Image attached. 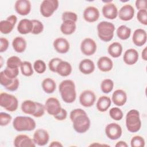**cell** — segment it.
<instances>
[{
	"instance_id": "obj_1",
	"label": "cell",
	"mask_w": 147,
	"mask_h": 147,
	"mask_svg": "<svg viewBox=\"0 0 147 147\" xmlns=\"http://www.w3.org/2000/svg\"><path fill=\"white\" fill-rule=\"evenodd\" d=\"M73 128L78 133H86L90 128L91 122L86 112L82 109L72 110L69 115Z\"/></svg>"
},
{
	"instance_id": "obj_2",
	"label": "cell",
	"mask_w": 147,
	"mask_h": 147,
	"mask_svg": "<svg viewBox=\"0 0 147 147\" xmlns=\"http://www.w3.org/2000/svg\"><path fill=\"white\" fill-rule=\"evenodd\" d=\"M59 90L64 102L67 103H73L76 98L75 84L69 79L63 80L59 84Z\"/></svg>"
},
{
	"instance_id": "obj_3",
	"label": "cell",
	"mask_w": 147,
	"mask_h": 147,
	"mask_svg": "<svg viewBox=\"0 0 147 147\" xmlns=\"http://www.w3.org/2000/svg\"><path fill=\"white\" fill-rule=\"evenodd\" d=\"M13 126L18 131H32L36 128V123L30 117L17 116L13 120Z\"/></svg>"
},
{
	"instance_id": "obj_4",
	"label": "cell",
	"mask_w": 147,
	"mask_h": 147,
	"mask_svg": "<svg viewBox=\"0 0 147 147\" xmlns=\"http://www.w3.org/2000/svg\"><path fill=\"white\" fill-rule=\"evenodd\" d=\"M126 126L131 133H136L140 130L141 121L138 110L132 109L127 112L126 115Z\"/></svg>"
},
{
	"instance_id": "obj_5",
	"label": "cell",
	"mask_w": 147,
	"mask_h": 147,
	"mask_svg": "<svg viewBox=\"0 0 147 147\" xmlns=\"http://www.w3.org/2000/svg\"><path fill=\"white\" fill-rule=\"evenodd\" d=\"M97 30L99 38L103 41L109 42L114 37L115 26L110 22L103 21L98 24Z\"/></svg>"
},
{
	"instance_id": "obj_6",
	"label": "cell",
	"mask_w": 147,
	"mask_h": 147,
	"mask_svg": "<svg viewBox=\"0 0 147 147\" xmlns=\"http://www.w3.org/2000/svg\"><path fill=\"white\" fill-rule=\"evenodd\" d=\"M0 105L6 110L13 112L17 109L18 101L15 96L6 92H1L0 94Z\"/></svg>"
},
{
	"instance_id": "obj_7",
	"label": "cell",
	"mask_w": 147,
	"mask_h": 147,
	"mask_svg": "<svg viewBox=\"0 0 147 147\" xmlns=\"http://www.w3.org/2000/svg\"><path fill=\"white\" fill-rule=\"evenodd\" d=\"M57 0H44L40 7V11L41 15L46 18L50 17L59 7Z\"/></svg>"
},
{
	"instance_id": "obj_8",
	"label": "cell",
	"mask_w": 147,
	"mask_h": 147,
	"mask_svg": "<svg viewBox=\"0 0 147 147\" xmlns=\"http://www.w3.org/2000/svg\"><path fill=\"white\" fill-rule=\"evenodd\" d=\"M105 133L109 139L112 140H118L122 136L121 126L116 123H110L106 126Z\"/></svg>"
},
{
	"instance_id": "obj_9",
	"label": "cell",
	"mask_w": 147,
	"mask_h": 147,
	"mask_svg": "<svg viewBox=\"0 0 147 147\" xmlns=\"http://www.w3.org/2000/svg\"><path fill=\"white\" fill-rule=\"evenodd\" d=\"M0 83L6 90L10 91H16L19 86V80L17 78H9L5 75L3 71H1L0 73Z\"/></svg>"
},
{
	"instance_id": "obj_10",
	"label": "cell",
	"mask_w": 147,
	"mask_h": 147,
	"mask_svg": "<svg viewBox=\"0 0 147 147\" xmlns=\"http://www.w3.org/2000/svg\"><path fill=\"white\" fill-rule=\"evenodd\" d=\"M45 108L48 114L54 116L60 111L62 107L59 100L57 98L50 97L45 102Z\"/></svg>"
},
{
	"instance_id": "obj_11",
	"label": "cell",
	"mask_w": 147,
	"mask_h": 147,
	"mask_svg": "<svg viewBox=\"0 0 147 147\" xmlns=\"http://www.w3.org/2000/svg\"><path fill=\"white\" fill-rule=\"evenodd\" d=\"M97 46L95 41L91 38H86L81 42L80 50L86 56L94 55L96 51Z\"/></svg>"
},
{
	"instance_id": "obj_12",
	"label": "cell",
	"mask_w": 147,
	"mask_h": 147,
	"mask_svg": "<svg viewBox=\"0 0 147 147\" xmlns=\"http://www.w3.org/2000/svg\"><path fill=\"white\" fill-rule=\"evenodd\" d=\"M17 21V17L15 15L9 16L6 20L0 22V32L2 34H9L13 29Z\"/></svg>"
},
{
	"instance_id": "obj_13",
	"label": "cell",
	"mask_w": 147,
	"mask_h": 147,
	"mask_svg": "<svg viewBox=\"0 0 147 147\" xmlns=\"http://www.w3.org/2000/svg\"><path fill=\"white\" fill-rule=\"evenodd\" d=\"M96 100V96L91 90H84L79 96L80 103L85 107L92 106Z\"/></svg>"
},
{
	"instance_id": "obj_14",
	"label": "cell",
	"mask_w": 147,
	"mask_h": 147,
	"mask_svg": "<svg viewBox=\"0 0 147 147\" xmlns=\"http://www.w3.org/2000/svg\"><path fill=\"white\" fill-rule=\"evenodd\" d=\"M49 140L48 132L43 129H38L34 133L33 140L36 145L44 146L47 145Z\"/></svg>"
},
{
	"instance_id": "obj_15",
	"label": "cell",
	"mask_w": 147,
	"mask_h": 147,
	"mask_svg": "<svg viewBox=\"0 0 147 147\" xmlns=\"http://www.w3.org/2000/svg\"><path fill=\"white\" fill-rule=\"evenodd\" d=\"M36 145L33 139L25 134H19L14 140V146L16 147H35Z\"/></svg>"
},
{
	"instance_id": "obj_16",
	"label": "cell",
	"mask_w": 147,
	"mask_h": 147,
	"mask_svg": "<svg viewBox=\"0 0 147 147\" xmlns=\"http://www.w3.org/2000/svg\"><path fill=\"white\" fill-rule=\"evenodd\" d=\"M102 14L103 16L109 20H114L118 16V9L115 5L110 2L106 3L102 7Z\"/></svg>"
},
{
	"instance_id": "obj_17",
	"label": "cell",
	"mask_w": 147,
	"mask_h": 147,
	"mask_svg": "<svg viewBox=\"0 0 147 147\" xmlns=\"http://www.w3.org/2000/svg\"><path fill=\"white\" fill-rule=\"evenodd\" d=\"M14 8L18 14L26 16L31 11V3L28 0H18L15 3Z\"/></svg>"
},
{
	"instance_id": "obj_18",
	"label": "cell",
	"mask_w": 147,
	"mask_h": 147,
	"mask_svg": "<svg viewBox=\"0 0 147 147\" xmlns=\"http://www.w3.org/2000/svg\"><path fill=\"white\" fill-rule=\"evenodd\" d=\"M99 10L94 6H88L83 11V18L88 22H94L99 18Z\"/></svg>"
},
{
	"instance_id": "obj_19",
	"label": "cell",
	"mask_w": 147,
	"mask_h": 147,
	"mask_svg": "<svg viewBox=\"0 0 147 147\" xmlns=\"http://www.w3.org/2000/svg\"><path fill=\"white\" fill-rule=\"evenodd\" d=\"M134 9L131 5H123L118 11V15L120 20L125 21L131 20L134 16Z\"/></svg>"
},
{
	"instance_id": "obj_20",
	"label": "cell",
	"mask_w": 147,
	"mask_h": 147,
	"mask_svg": "<svg viewBox=\"0 0 147 147\" xmlns=\"http://www.w3.org/2000/svg\"><path fill=\"white\" fill-rule=\"evenodd\" d=\"M53 46L55 51L59 53H66L69 50V43L68 40L63 37L56 38L53 43Z\"/></svg>"
},
{
	"instance_id": "obj_21",
	"label": "cell",
	"mask_w": 147,
	"mask_h": 147,
	"mask_svg": "<svg viewBox=\"0 0 147 147\" xmlns=\"http://www.w3.org/2000/svg\"><path fill=\"white\" fill-rule=\"evenodd\" d=\"M146 32L144 29L139 28L134 30L132 37V40L134 45L138 47H141L146 43Z\"/></svg>"
},
{
	"instance_id": "obj_22",
	"label": "cell",
	"mask_w": 147,
	"mask_h": 147,
	"mask_svg": "<svg viewBox=\"0 0 147 147\" xmlns=\"http://www.w3.org/2000/svg\"><path fill=\"white\" fill-rule=\"evenodd\" d=\"M139 57L138 52L135 49L130 48L127 49L123 55V60L125 64L131 65L136 64Z\"/></svg>"
},
{
	"instance_id": "obj_23",
	"label": "cell",
	"mask_w": 147,
	"mask_h": 147,
	"mask_svg": "<svg viewBox=\"0 0 147 147\" xmlns=\"http://www.w3.org/2000/svg\"><path fill=\"white\" fill-rule=\"evenodd\" d=\"M112 101L117 106H122L127 100V95L125 91L121 89L116 90L112 94Z\"/></svg>"
},
{
	"instance_id": "obj_24",
	"label": "cell",
	"mask_w": 147,
	"mask_h": 147,
	"mask_svg": "<svg viewBox=\"0 0 147 147\" xmlns=\"http://www.w3.org/2000/svg\"><path fill=\"white\" fill-rule=\"evenodd\" d=\"M95 64L90 59H84L82 60L79 65V69L80 71L85 75H89L92 74L95 70Z\"/></svg>"
},
{
	"instance_id": "obj_25",
	"label": "cell",
	"mask_w": 147,
	"mask_h": 147,
	"mask_svg": "<svg viewBox=\"0 0 147 147\" xmlns=\"http://www.w3.org/2000/svg\"><path fill=\"white\" fill-rule=\"evenodd\" d=\"M33 29V23L32 20L24 18L18 22L17 30L21 34H26L32 33Z\"/></svg>"
},
{
	"instance_id": "obj_26",
	"label": "cell",
	"mask_w": 147,
	"mask_h": 147,
	"mask_svg": "<svg viewBox=\"0 0 147 147\" xmlns=\"http://www.w3.org/2000/svg\"><path fill=\"white\" fill-rule=\"evenodd\" d=\"M97 66L100 71L102 72H109L112 69L113 63L109 57L102 56L98 59Z\"/></svg>"
},
{
	"instance_id": "obj_27",
	"label": "cell",
	"mask_w": 147,
	"mask_h": 147,
	"mask_svg": "<svg viewBox=\"0 0 147 147\" xmlns=\"http://www.w3.org/2000/svg\"><path fill=\"white\" fill-rule=\"evenodd\" d=\"M72 72V66L67 61L61 60L58 64L56 68V73L59 75L66 77L69 76Z\"/></svg>"
},
{
	"instance_id": "obj_28",
	"label": "cell",
	"mask_w": 147,
	"mask_h": 147,
	"mask_svg": "<svg viewBox=\"0 0 147 147\" xmlns=\"http://www.w3.org/2000/svg\"><path fill=\"white\" fill-rule=\"evenodd\" d=\"M21 108L22 111L25 114L33 115L36 110V102L31 100H25L22 103Z\"/></svg>"
},
{
	"instance_id": "obj_29",
	"label": "cell",
	"mask_w": 147,
	"mask_h": 147,
	"mask_svg": "<svg viewBox=\"0 0 147 147\" xmlns=\"http://www.w3.org/2000/svg\"><path fill=\"white\" fill-rule=\"evenodd\" d=\"M12 46L14 50L17 53L24 52L27 46L26 40L22 37H16L12 41Z\"/></svg>"
},
{
	"instance_id": "obj_30",
	"label": "cell",
	"mask_w": 147,
	"mask_h": 147,
	"mask_svg": "<svg viewBox=\"0 0 147 147\" xmlns=\"http://www.w3.org/2000/svg\"><path fill=\"white\" fill-rule=\"evenodd\" d=\"M111 104V100L109 96H102L99 98L96 102V108L100 112L106 111Z\"/></svg>"
},
{
	"instance_id": "obj_31",
	"label": "cell",
	"mask_w": 147,
	"mask_h": 147,
	"mask_svg": "<svg viewBox=\"0 0 147 147\" xmlns=\"http://www.w3.org/2000/svg\"><path fill=\"white\" fill-rule=\"evenodd\" d=\"M76 23L74 21L67 20L63 22L60 26V30L63 34L70 35L74 33L76 30Z\"/></svg>"
},
{
	"instance_id": "obj_32",
	"label": "cell",
	"mask_w": 147,
	"mask_h": 147,
	"mask_svg": "<svg viewBox=\"0 0 147 147\" xmlns=\"http://www.w3.org/2000/svg\"><path fill=\"white\" fill-rule=\"evenodd\" d=\"M109 54L114 58L119 57L122 53V46L118 42L111 43L107 48Z\"/></svg>"
},
{
	"instance_id": "obj_33",
	"label": "cell",
	"mask_w": 147,
	"mask_h": 147,
	"mask_svg": "<svg viewBox=\"0 0 147 147\" xmlns=\"http://www.w3.org/2000/svg\"><path fill=\"white\" fill-rule=\"evenodd\" d=\"M42 90L45 93L52 94L53 93L56 88V82L51 78H47L44 79L41 83Z\"/></svg>"
},
{
	"instance_id": "obj_34",
	"label": "cell",
	"mask_w": 147,
	"mask_h": 147,
	"mask_svg": "<svg viewBox=\"0 0 147 147\" xmlns=\"http://www.w3.org/2000/svg\"><path fill=\"white\" fill-rule=\"evenodd\" d=\"M117 34L121 40H127L130 36L131 29L126 25H121L117 29Z\"/></svg>"
},
{
	"instance_id": "obj_35",
	"label": "cell",
	"mask_w": 147,
	"mask_h": 147,
	"mask_svg": "<svg viewBox=\"0 0 147 147\" xmlns=\"http://www.w3.org/2000/svg\"><path fill=\"white\" fill-rule=\"evenodd\" d=\"M20 68L22 74L25 76H30L33 74L34 69L31 63L29 61H23L20 66Z\"/></svg>"
},
{
	"instance_id": "obj_36",
	"label": "cell",
	"mask_w": 147,
	"mask_h": 147,
	"mask_svg": "<svg viewBox=\"0 0 147 147\" xmlns=\"http://www.w3.org/2000/svg\"><path fill=\"white\" fill-rule=\"evenodd\" d=\"M114 87V82L110 79H104L100 84L101 91L105 94L110 92Z\"/></svg>"
},
{
	"instance_id": "obj_37",
	"label": "cell",
	"mask_w": 147,
	"mask_h": 147,
	"mask_svg": "<svg viewBox=\"0 0 147 147\" xmlns=\"http://www.w3.org/2000/svg\"><path fill=\"white\" fill-rule=\"evenodd\" d=\"M22 61L20 57L16 56H12L9 57L6 61L7 67L10 68H18L22 64Z\"/></svg>"
},
{
	"instance_id": "obj_38",
	"label": "cell",
	"mask_w": 147,
	"mask_h": 147,
	"mask_svg": "<svg viewBox=\"0 0 147 147\" xmlns=\"http://www.w3.org/2000/svg\"><path fill=\"white\" fill-rule=\"evenodd\" d=\"M109 114L110 117L115 121H120L123 117L122 111L117 107L111 108L109 110Z\"/></svg>"
},
{
	"instance_id": "obj_39",
	"label": "cell",
	"mask_w": 147,
	"mask_h": 147,
	"mask_svg": "<svg viewBox=\"0 0 147 147\" xmlns=\"http://www.w3.org/2000/svg\"><path fill=\"white\" fill-rule=\"evenodd\" d=\"M33 69L38 74H43L47 69L45 63L41 60H37L33 64Z\"/></svg>"
},
{
	"instance_id": "obj_40",
	"label": "cell",
	"mask_w": 147,
	"mask_h": 147,
	"mask_svg": "<svg viewBox=\"0 0 147 147\" xmlns=\"http://www.w3.org/2000/svg\"><path fill=\"white\" fill-rule=\"evenodd\" d=\"M33 23V29L32 31L33 34H38L44 30V25L42 23L37 20H32Z\"/></svg>"
},
{
	"instance_id": "obj_41",
	"label": "cell",
	"mask_w": 147,
	"mask_h": 147,
	"mask_svg": "<svg viewBox=\"0 0 147 147\" xmlns=\"http://www.w3.org/2000/svg\"><path fill=\"white\" fill-rule=\"evenodd\" d=\"M130 145L131 147H144L145 146V140L140 136H135L131 139Z\"/></svg>"
},
{
	"instance_id": "obj_42",
	"label": "cell",
	"mask_w": 147,
	"mask_h": 147,
	"mask_svg": "<svg viewBox=\"0 0 147 147\" xmlns=\"http://www.w3.org/2000/svg\"><path fill=\"white\" fill-rule=\"evenodd\" d=\"M3 72L7 78L10 79H15L19 74V70L18 68H10L6 67L3 71Z\"/></svg>"
},
{
	"instance_id": "obj_43",
	"label": "cell",
	"mask_w": 147,
	"mask_h": 147,
	"mask_svg": "<svg viewBox=\"0 0 147 147\" xmlns=\"http://www.w3.org/2000/svg\"><path fill=\"white\" fill-rule=\"evenodd\" d=\"M61 18H62L63 21L69 20V21H72L76 22L78 20V16L74 12L65 11L63 13Z\"/></svg>"
},
{
	"instance_id": "obj_44",
	"label": "cell",
	"mask_w": 147,
	"mask_h": 147,
	"mask_svg": "<svg viewBox=\"0 0 147 147\" xmlns=\"http://www.w3.org/2000/svg\"><path fill=\"white\" fill-rule=\"evenodd\" d=\"M11 116L4 112H1L0 113V125L2 126H5L7 125L11 121Z\"/></svg>"
},
{
	"instance_id": "obj_45",
	"label": "cell",
	"mask_w": 147,
	"mask_h": 147,
	"mask_svg": "<svg viewBox=\"0 0 147 147\" xmlns=\"http://www.w3.org/2000/svg\"><path fill=\"white\" fill-rule=\"evenodd\" d=\"M137 18L138 21L144 25H147V11L146 10H138L137 14Z\"/></svg>"
},
{
	"instance_id": "obj_46",
	"label": "cell",
	"mask_w": 147,
	"mask_h": 147,
	"mask_svg": "<svg viewBox=\"0 0 147 147\" xmlns=\"http://www.w3.org/2000/svg\"><path fill=\"white\" fill-rule=\"evenodd\" d=\"M36 105H37L36 110L34 114L33 115V116L34 117H36V118H40L44 114L45 110V105H42L41 103L37 102H36Z\"/></svg>"
},
{
	"instance_id": "obj_47",
	"label": "cell",
	"mask_w": 147,
	"mask_h": 147,
	"mask_svg": "<svg viewBox=\"0 0 147 147\" xmlns=\"http://www.w3.org/2000/svg\"><path fill=\"white\" fill-rule=\"evenodd\" d=\"M62 60L60 58L58 57H55L52 59L48 63V66L49 69L53 72H56V68L59 64V63Z\"/></svg>"
},
{
	"instance_id": "obj_48",
	"label": "cell",
	"mask_w": 147,
	"mask_h": 147,
	"mask_svg": "<svg viewBox=\"0 0 147 147\" xmlns=\"http://www.w3.org/2000/svg\"><path fill=\"white\" fill-rule=\"evenodd\" d=\"M0 43H1L0 52L2 53L3 52H5L7 49V48L9 47V45L8 40L4 37H1Z\"/></svg>"
},
{
	"instance_id": "obj_49",
	"label": "cell",
	"mask_w": 147,
	"mask_h": 147,
	"mask_svg": "<svg viewBox=\"0 0 147 147\" xmlns=\"http://www.w3.org/2000/svg\"><path fill=\"white\" fill-rule=\"evenodd\" d=\"M54 118L58 121H63L66 119L67 117V112L65 109L61 108L60 111L56 115L53 116Z\"/></svg>"
},
{
	"instance_id": "obj_50",
	"label": "cell",
	"mask_w": 147,
	"mask_h": 147,
	"mask_svg": "<svg viewBox=\"0 0 147 147\" xmlns=\"http://www.w3.org/2000/svg\"><path fill=\"white\" fill-rule=\"evenodd\" d=\"M136 8L138 10H146V0H137L135 3Z\"/></svg>"
},
{
	"instance_id": "obj_51",
	"label": "cell",
	"mask_w": 147,
	"mask_h": 147,
	"mask_svg": "<svg viewBox=\"0 0 147 147\" xmlns=\"http://www.w3.org/2000/svg\"><path fill=\"white\" fill-rule=\"evenodd\" d=\"M116 147H127L128 145L126 144V142L123 141H119L117 142V144L115 145Z\"/></svg>"
},
{
	"instance_id": "obj_52",
	"label": "cell",
	"mask_w": 147,
	"mask_h": 147,
	"mask_svg": "<svg viewBox=\"0 0 147 147\" xmlns=\"http://www.w3.org/2000/svg\"><path fill=\"white\" fill-rule=\"evenodd\" d=\"M50 147H62L63 145L59 141H52L49 145Z\"/></svg>"
},
{
	"instance_id": "obj_53",
	"label": "cell",
	"mask_w": 147,
	"mask_h": 147,
	"mask_svg": "<svg viewBox=\"0 0 147 147\" xmlns=\"http://www.w3.org/2000/svg\"><path fill=\"white\" fill-rule=\"evenodd\" d=\"M141 56L144 60H145V61L147 60V48L146 47H145L143 49V51L141 53Z\"/></svg>"
}]
</instances>
